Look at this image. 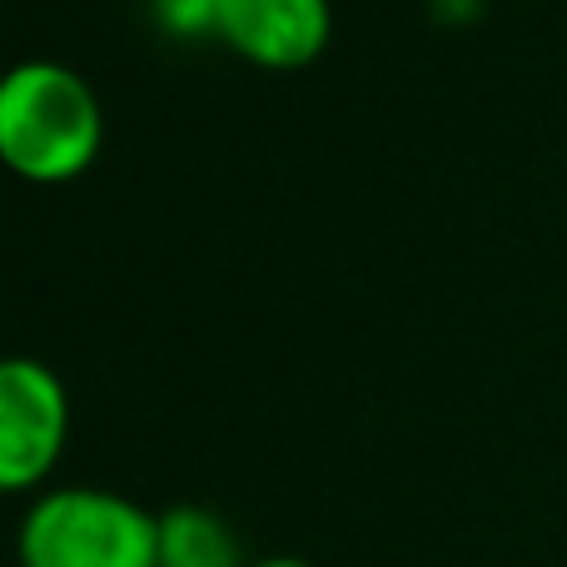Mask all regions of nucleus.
<instances>
[{
    "label": "nucleus",
    "instance_id": "1",
    "mask_svg": "<svg viewBox=\"0 0 567 567\" xmlns=\"http://www.w3.org/2000/svg\"><path fill=\"white\" fill-rule=\"evenodd\" d=\"M105 115L80 80V70L60 60H20L0 85V159L30 185L80 179L100 155Z\"/></svg>",
    "mask_w": 567,
    "mask_h": 567
},
{
    "label": "nucleus",
    "instance_id": "2",
    "mask_svg": "<svg viewBox=\"0 0 567 567\" xmlns=\"http://www.w3.org/2000/svg\"><path fill=\"white\" fill-rule=\"evenodd\" d=\"M20 567H159V513L110 488H50L16 533Z\"/></svg>",
    "mask_w": 567,
    "mask_h": 567
},
{
    "label": "nucleus",
    "instance_id": "3",
    "mask_svg": "<svg viewBox=\"0 0 567 567\" xmlns=\"http://www.w3.org/2000/svg\"><path fill=\"white\" fill-rule=\"evenodd\" d=\"M70 439V393L40 359L0 363V488L30 493L55 473Z\"/></svg>",
    "mask_w": 567,
    "mask_h": 567
},
{
    "label": "nucleus",
    "instance_id": "4",
    "mask_svg": "<svg viewBox=\"0 0 567 567\" xmlns=\"http://www.w3.org/2000/svg\"><path fill=\"white\" fill-rule=\"evenodd\" d=\"M215 40L259 70H309L333 40L329 0H215Z\"/></svg>",
    "mask_w": 567,
    "mask_h": 567
},
{
    "label": "nucleus",
    "instance_id": "5",
    "mask_svg": "<svg viewBox=\"0 0 567 567\" xmlns=\"http://www.w3.org/2000/svg\"><path fill=\"white\" fill-rule=\"evenodd\" d=\"M159 567H249V558L215 508L175 503L159 513Z\"/></svg>",
    "mask_w": 567,
    "mask_h": 567
},
{
    "label": "nucleus",
    "instance_id": "6",
    "mask_svg": "<svg viewBox=\"0 0 567 567\" xmlns=\"http://www.w3.org/2000/svg\"><path fill=\"white\" fill-rule=\"evenodd\" d=\"M155 20L169 35H215V0H155Z\"/></svg>",
    "mask_w": 567,
    "mask_h": 567
},
{
    "label": "nucleus",
    "instance_id": "7",
    "mask_svg": "<svg viewBox=\"0 0 567 567\" xmlns=\"http://www.w3.org/2000/svg\"><path fill=\"white\" fill-rule=\"evenodd\" d=\"M249 567H313L309 558H289V553H275V558H255Z\"/></svg>",
    "mask_w": 567,
    "mask_h": 567
}]
</instances>
